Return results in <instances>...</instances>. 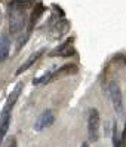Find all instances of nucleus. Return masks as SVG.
Returning a JSON list of instances; mask_svg holds the SVG:
<instances>
[{"label": "nucleus", "mask_w": 126, "mask_h": 147, "mask_svg": "<svg viewBox=\"0 0 126 147\" xmlns=\"http://www.w3.org/2000/svg\"><path fill=\"white\" fill-rule=\"evenodd\" d=\"M27 24V15H25L24 9L15 6V5H9V31L11 36H18L21 34L25 28Z\"/></svg>", "instance_id": "1"}, {"label": "nucleus", "mask_w": 126, "mask_h": 147, "mask_svg": "<svg viewBox=\"0 0 126 147\" xmlns=\"http://www.w3.org/2000/svg\"><path fill=\"white\" fill-rule=\"evenodd\" d=\"M99 111L97 109H90L88 115V134H89V141H98L99 138Z\"/></svg>", "instance_id": "2"}, {"label": "nucleus", "mask_w": 126, "mask_h": 147, "mask_svg": "<svg viewBox=\"0 0 126 147\" xmlns=\"http://www.w3.org/2000/svg\"><path fill=\"white\" fill-rule=\"evenodd\" d=\"M108 95H110V98L113 101V107L116 110V113L122 116L123 115V97H122V91H120V86L117 85V82H110Z\"/></svg>", "instance_id": "3"}, {"label": "nucleus", "mask_w": 126, "mask_h": 147, "mask_svg": "<svg viewBox=\"0 0 126 147\" xmlns=\"http://www.w3.org/2000/svg\"><path fill=\"white\" fill-rule=\"evenodd\" d=\"M22 88H24V83H22V82H19V83H18V85H16L15 88L12 89V92H11L9 97H7L6 104H5V107H3V110H2V116H0V119H2V117H6V116H11V110L13 109L16 100L19 98V94H21Z\"/></svg>", "instance_id": "4"}, {"label": "nucleus", "mask_w": 126, "mask_h": 147, "mask_svg": "<svg viewBox=\"0 0 126 147\" xmlns=\"http://www.w3.org/2000/svg\"><path fill=\"white\" fill-rule=\"evenodd\" d=\"M55 122V115L52 110H45L42 111L40 116L37 117L36 123H34V131H43L46 128H50Z\"/></svg>", "instance_id": "5"}, {"label": "nucleus", "mask_w": 126, "mask_h": 147, "mask_svg": "<svg viewBox=\"0 0 126 147\" xmlns=\"http://www.w3.org/2000/svg\"><path fill=\"white\" fill-rule=\"evenodd\" d=\"M77 71H79V68H77V65H76V64H64L61 68H58L55 73H50V80L49 82L56 80V79H61V77H64V76L76 74Z\"/></svg>", "instance_id": "6"}, {"label": "nucleus", "mask_w": 126, "mask_h": 147, "mask_svg": "<svg viewBox=\"0 0 126 147\" xmlns=\"http://www.w3.org/2000/svg\"><path fill=\"white\" fill-rule=\"evenodd\" d=\"M74 54H76V51H74V48L71 46V40H67L65 43H62L60 48L54 49L49 55H50V57H56V55H60V57H68V55H70V57H71V55H74Z\"/></svg>", "instance_id": "7"}, {"label": "nucleus", "mask_w": 126, "mask_h": 147, "mask_svg": "<svg viewBox=\"0 0 126 147\" xmlns=\"http://www.w3.org/2000/svg\"><path fill=\"white\" fill-rule=\"evenodd\" d=\"M9 48H11V39L9 34L5 33L0 37V61H5L9 57Z\"/></svg>", "instance_id": "8"}, {"label": "nucleus", "mask_w": 126, "mask_h": 147, "mask_svg": "<svg viewBox=\"0 0 126 147\" xmlns=\"http://www.w3.org/2000/svg\"><path fill=\"white\" fill-rule=\"evenodd\" d=\"M43 52H45V51H39V52H36V54H31L30 57H28V59H27V61H25L19 68H18V70H16V74H21V73H24V71H27L28 70V68L33 65V64H34L36 61H37V59L42 57V55H43Z\"/></svg>", "instance_id": "9"}, {"label": "nucleus", "mask_w": 126, "mask_h": 147, "mask_svg": "<svg viewBox=\"0 0 126 147\" xmlns=\"http://www.w3.org/2000/svg\"><path fill=\"white\" fill-rule=\"evenodd\" d=\"M9 125H11V116H6V117H2V119H0V144H2L5 135L7 134Z\"/></svg>", "instance_id": "10"}, {"label": "nucleus", "mask_w": 126, "mask_h": 147, "mask_svg": "<svg viewBox=\"0 0 126 147\" xmlns=\"http://www.w3.org/2000/svg\"><path fill=\"white\" fill-rule=\"evenodd\" d=\"M43 11H45L43 5H37V6H34V11H33V13H31V20H30V28L37 22V20L40 18V15L43 13Z\"/></svg>", "instance_id": "11"}, {"label": "nucleus", "mask_w": 126, "mask_h": 147, "mask_svg": "<svg viewBox=\"0 0 126 147\" xmlns=\"http://www.w3.org/2000/svg\"><path fill=\"white\" fill-rule=\"evenodd\" d=\"M113 144H114V147H122L120 146V134L117 132V128L116 126L113 129Z\"/></svg>", "instance_id": "12"}, {"label": "nucleus", "mask_w": 126, "mask_h": 147, "mask_svg": "<svg viewBox=\"0 0 126 147\" xmlns=\"http://www.w3.org/2000/svg\"><path fill=\"white\" fill-rule=\"evenodd\" d=\"M49 80H50V73H46L45 76H42L40 79L34 80V83L36 85H40V83H45V82H49Z\"/></svg>", "instance_id": "13"}, {"label": "nucleus", "mask_w": 126, "mask_h": 147, "mask_svg": "<svg viewBox=\"0 0 126 147\" xmlns=\"http://www.w3.org/2000/svg\"><path fill=\"white\" fill-rule=\"evenodd\" d=\"M120 146H122V147H126V125H125L123 131H122V134H120Z\"/></svg>", "instance_id": "14"}, {"label": "nucleus", "mask_w": 126, "mask_h": 147, "mask_svg": "<svg viewBox=\"0 0 126 147\" xmlns=\"http://www.w3.org/2000/svg\"><path fill=\"white\" fill-rule=\"evenodd\" d=\"M7 147H16V140H15V138H11V141H9V144H7Z\"/></svg>", "instance_id": "15"}, {"label": "nucleus", "mask_w": 126, "mask_h": 147, "mask_svg": "<svg viewBox=\"0 0 126 147\" xmlns=\"http://www.w3.org/2000/svg\"><path fill=\"white\" fill-rule=\"evenodd\" d=\"M80 147H89V144L88 143H82V146Z\"/></svg>", "instance_id": "16"}, {"label": "nucleus", "mask_w": 126, "mask_h": 147, "mask_svg": "<svg viewBox=\"0 0 126 147\" xmlns=\"http://www.w3.org/2000/svg\"><path fill=\"white\" fill-rule=\"evenodd\" d=\"M125 63H126V59H125Z\"/></svg>", "instance_id": "17"}]
</instances>
